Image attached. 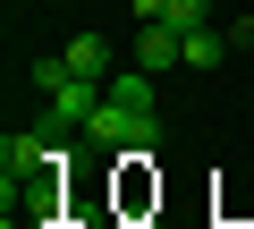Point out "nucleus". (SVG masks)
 <instances>
[{
  "instance_id": "obj_1",
  "label": "nucleus",
  "mask_w": 254,
  "mask_h": 229,
  "mask_svg": "<svg viewBox=\"0 0 254 229\" xmlns=\"http://www.w3.org/2000/svg\"><path fill=\"white\" fill-rule=\"evenodd\" d=\"M85 136H93V145H119V153H153V145H161V110H136V102L102 93L93 119H85Z\"/></svg>"
},
{
  "instance_id": "obj_2",
  "label": "nucleus",
  "mask_w": 254,
  "mask_h": 229,
  "mask_svg": "<svg viewBox=\"0 0 254 229\" xmlns=\"http://www.w3.org/2000/svg\"><path fill=\"white\" fill-rule=\"evenodd\" d=\"M102 93H110V85H93V76H76V68H68L60 85H43V128H51V136H68V128H85Z\"/></svg>"
},
{
  "instance_id": "obj_3",
  "label": "nucleus",
  "mask_w": 254,
  "mask_h": 229,
  "mask_svg": "<svg viewBox=\"0 0 254 229\" xmlns=\"http://www.w3.org/2000/svg\"><path fill=\"white\" fill-rule=\"evenodd\" d=\"M127 17H136V26H178V34H195V26H212V0H127Z\"/></svg>"
},
{
  "instance_id": "obj_4",
  "label": "nucleus",
  "mask_w": 254,
  "mask_h": 229,
  "mask_svg": "<svg viewBox=\"0 0 254 229\" xmlns=\"http://www.w3.org/2000/svg\"><path fill=\"white\" fill-rule=\"evenodd\" d=\"M68 68H76V76H93V85H110V76H119V51H110V34H93V26H85V34L68 43Z\"/></svg>"
},
{
  "instance_id": "obj_5",
  "label": "nucleus",
  "mask_w": 254,
  "mask_h": 229,
  "mask_svg": "<svg viewBox=\"0 0 254 229\" xmlns=\"http://www.w3.org/2000/svg\"><path fill=\"white\" fill-rule=\"evenodd\" d=\"M136 68H153V76H161V68H187L178 26H144V34H136Z\"/></svg>"
},
{
  "instance_id": "obj_6",
  "label": "nucleus",
  "mask_w": 254,
  "mask_h": 229,
  "mask_svg": "<svg viewBox=\"0 0 254 229\" xmlns=\"http://www.w3.org/2000/svg\"><path fill=\"white\" fill-rule=\"evenodd\" d=\"M178 51H187V68H220V26H195V34H178Z\"/></svg>"
},
{
  "instance_id": "obj_7",
  "label": "nucleus",
  "mask_w": 254,
  "mask_h": 229,
  "mask_svg": "<svg viewBox=\"0 0 254 229\" xmlns=\"http://www.w3.org/2000/svg\"><path fill=\"white\" fill-rule=\"evenodd\" d=\"M110 93H119V102H136V110H153V68H119Z\"/></svg>"
},
{
  "instance_id": "obj_8",
  "label": "nucleus",
  "mask_w": 254,
  "mask_h": 229,
  "mask_svg": "<svg viewBox=\"0 0 254 229\" xmlns=\"http://www.w3.org/2000/svg\"><path fill=\"white\" fill-rule=\"evenodd\" d=\"M34 229H76V221H60V212H34Z\"/></svg>"
},
{
  "instance_id": "obj_9",
  "label": "nucleus",
  "mask_w": 254,
  "mask_h": 229,
  "mask_svg": "<svg viewBox=\"0 0 254 229\" xmlns=\"http://www.w3.org/2000/svg\"><path fill=\"white\" fill-rule=\"evenodd\" d=\"M229 34H237V43H254V17H237V26H229Z\"/></svg>"
}]
</instances>
